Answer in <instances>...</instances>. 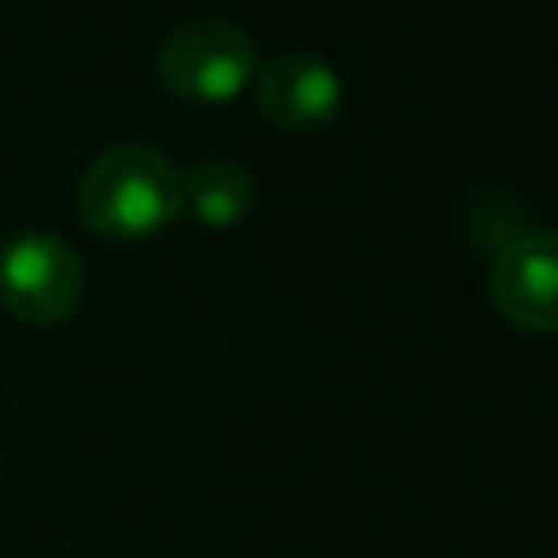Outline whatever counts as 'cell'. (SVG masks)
Instances as JSON below:
<instances>
[{"label": "cell", "mask_w": 558, "mask_h": 558, "mask_svg": "<svg viewBox=\"0 0 558 558\" xmlns=\"http://www.w3.org/2000/svg\"><path fill=\"white\" fill-rule=\"evenodd\" d=\"M257 201L253 174L231 157H205L183 174V205L205 227H231L240 222Z\"/></svg>", "instance_id": "6"}, {"label": "cell", "mask_w": 558, "mask_h": 558, "mask_svg": "<svg viewBox=\"0 0 558 558\" xmlns=\"http://www.w3.org/2000/svg\"><path fill=\"white\" fill-rule=\"evenodd\" d=\"M87 270L78 253L44 231H26L0 253V305L26 323H57L83 301Z\"/></svg>", "instance_id": "3"}, {"label": "cell", "mask_w": 558, "mask_h": 558, "mask_svg": "<svg viewBox=\"0 0 558 558\" xmlns=\"http://www.w3.org/2000/svg\"><path fill=\"white\" fill-rule=\"evenodd\" d=\"M257 70L253 39L227 17H187L157 48V78L192 105H222Z\"/></svg>", "instance_id": "2"}, {"label": "cell", "mask_w": 558, "mask_h": 558, "mask_svg": "<svg viewBox=\"0 0 558 558\" xmlns=\"http://www.w3.org/2000/svg\"><path fill=\"white\" fill-rule=\"evenodd\" d=\"M493 305L527 331H558V231L506 240L488 266Z\"/></svg>", "instance_id": "4"}, {"label": "cell", "mask_w": 558, "mask_h": 558, "mask_svg": "<svg viewBox=\"0 0 558 558\" xmlns=\"http://www.w3.org/2000/svg\"><path fill=\"white\" fill-rule=\"evenodd\" d=\"M183 209V170L153 144L100 148L78 174V214L109 240H144Z\"/></svg>", "instance_id": "1"}, {"label": "cell", "mask_w": 558, "mask_h": 558, "mask_svg": "<svg viewBox=\"0 0 558 558\" xmlns=\"http://www.w3.org/2000/svg\"><path fill=\"white\" fill-rule=\"evenodd\" d=\"M257 105L283 131H314L336 113L340 78L314 52H283L257 74Z\"/></svg>", "instance_id": "5"}]
</instances>
